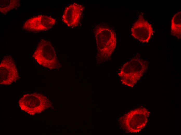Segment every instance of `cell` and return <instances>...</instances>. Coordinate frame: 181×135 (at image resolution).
<instances>
[{
    "instance_id": "cell-12",
    "label": "cell",
    "mask_w": 181,
    "mask_h": 135,
    "mask_svg": "<svg viewBox=\"0 0 181 135\" xmlns=\"http://www.w3.org/2000/svg\"><path fill=\"white\" fill-rule=\"evenodd\" d=\"M69 131H71V129H69Z\"/></svg>"
},
{
    "instance_id": "cell-8",
    "label": "cell",
    "mask_w": 181,
    "mask_h": 135,
    "mask_svg": "<svg viewBox=\"0 0 181 135\" xmlns=\"http://www.w3.org/2000/svg\"><path fill=\"white\" fill-rule=\"evenodd\" d=\"M153 32L151 25L145 19L141 14L139 15L131 29V35L143 43L148 42Z\"/></svg>"
},
{
    "instance_id": "cell-5",
    "label": "cell",
    "mask_w": 181,
    "mask_h": 135,
    "mask_svg": "<svg viewBox=\"0 0 181 135\" xmlns=\"http://www.w3.org/2000/svg\"><path fill=\"white\" fill-rule=\"evenodd\" d=\"M50 102L44 95L35 93L24 95L19 100V104L21 110L34 115L49 107Z\"/></svg>"
},
{
    "instance_id": "cell-11",
    "label": "cell",
    "mask_w": 181,
    "mask_h": 135,
    "mask_svg": "<svg viewBox=\"0 0 181 135\" xmlns=\"http://www.w3.org/2000/svg\"><path fill=\"white\" fill-rule=\"evenodd\" d=\"M20 2L18 0H1L0 1V11L5 14L13 9L20 6Z\"/></svg>"
},
{
    "instance_id": "cell-10",
    "label": "cell",
    "mask_w": 181,
    "mask_h": 135,
    "mask_svg": "<svg viewBox=\"0 0 181 135\" xmlns=\"http://www.w3.org/2000/svg\"><path fill=\"white\" fill-rule=\"evenodd\" d=\"M171 34L181 39V12L175 14L171 21Z\"/></svg>"
},
{
    "instance_id": "cell-7",
    "label": "cell",
    "mask_w": 181,
    "mask_h": 135,
    "mask_svg": "<svg viewBox=\"0 0 181 135\" xmlns=\"http://www.w3.org/2000/svg\"><path fill=\"white\" fill-rule=\"evenodd\" d=\"M56 22V19L51 17L40 15L27 20L24 24L23 28L30 31H46L52 28Z\"/></svg>"
},
{
    "instance_id": "cell-3",
    "label": "cell",
    "mask_w": 181,
    "mask_h": 135,
    "mask_svg": "<svg viewBox=\"0 0 181 135\" xmlns=\"http://www.w3.org/2000/svg\"><path fill=\"white\" fill-rule=\"evenodd\" d=\"M146 109L140 107L128 112L120 120L122 127L126 132L137 133L145 126L149 115Z\"/></svg>"
},
{
    "instance_id": "cell-6",
    "label": "cell",
    "mask_w": 181,
    "mask_h": 135,
    "mask_svg": "<svg viewBox=\"0 0 181 135\" xmlns=\"http://www.w3.org/2000/svg\"><path fill=\"white\" fill-rule=\"evenodd\" d=\"M18 78V74L12 57L5 56L0 64V84L10 85Z\"/></svg>"
},
{
    "instance_id": "cell-4",
    "label": "cell",
    "mask_w": 181,
    "mask_h": 135,
    "mask_svg": "<svg viewBox=\"0 0 181 135\" xmlns=\"http://www.w3.org/2000/svg\"><path fill=\"white\" fill-rule=\"evenodd\" d=\"M33 56L39 64L50 69L60 67L54 47L45 39H42L39 42Z\"/></svg>"
},
{
    "instance_id": "cell-13",
    "label": "cell",
    "mask_w": 181,
    "mask_h": 135,
    "mask_svg": "<svg viewBox=\"0 0 181 135\" xmlns=\"http://www.w3.org/2000/svg\"><path fill=\"white\" fill-rule=\"evenodd\" d=\"M62 126L63 127L64 126V125H63Z\"/></svg>"
},
{
    "instance_id": "cell-9",
    "label": "cell",
    "mask_w": 181,
    "mask_h": 135,
    "mask_svg": "<svg viewBox=\"0 0 181 135\" xmlns=\"http://www.w3.org/2000/svg\"><path fill=\"white\" fill-rule=\"evenodd\" d=\"M84 7L76 3L72 4L65 8L62 16V20L68 26L73 28L79 24Z\"/></svg>"
},
{
    "instance_id": "cell-2",
    "label": "cell",
    "mask_w": 181,
    "mask_h": 135,
    "mask_svg": "<svg viewBox=\"0 0 181 135\" xmlns=\"http://www.w3.org/2000/svg\"><path fill=\"white\" fill-rule=\"evenodd\" d=\"M148 63L147 61L137 57L125 64L118 74L122 84L133 87L146 71Z\"/></svg>"
},
{
    "instance_id": "cell-1",
    "label": "cell",
    "mask_w": 181,
    "mask_h": 135,
    "mask_svg": "<svg viewBox=\"0 0 181 135\" xmlns=\"http://www.w3.org/2000/svg\"><path fill=\"white\" fill-rule=\"evenodd\" d=\"M94 33L97 48L96 59L101 63L108 60L114 51L117 44L116 34L112 28L104 25L97 26Z\"/></svg>"
},
{
    "instance_id": "cell-14",
    "label": "cell",
    "mask_w": 181,
    "mask_h": 135,
    "mask_svg": "<svg viewBox=\"0 0 181 135\" xmlns=\"http://www.w3.org/2000/svg\"><path fill=\"white\" fill-rule=\"evenodd\" d=\"M75 131H77V129H75Z\"/></svg>"
}]
</instances>
